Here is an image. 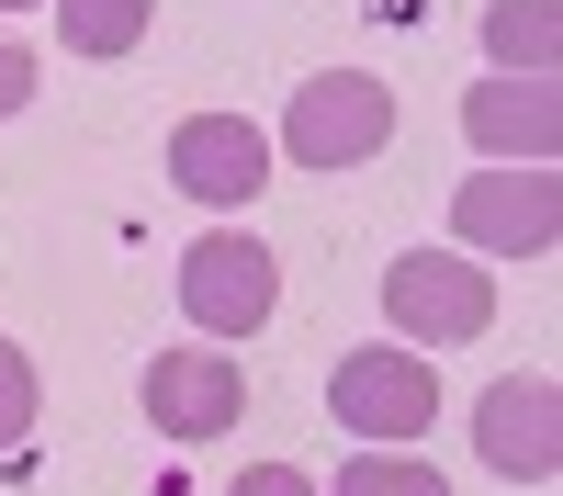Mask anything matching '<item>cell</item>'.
<instances>
[{"instance_id": "6da1fadb", "label": "cell", "mask_w": 563, "mask_h": 496, "mask_svg": "<svg viewBox=\"0 0 563 496\" xmlns=\"http://www.w3.org/2000/svg\"><path fill=\"white\" fill-rule=\"evenodd\" d=\"M384 135H395V90L372 79V68H327V79L294 90V113H282V158L361 169V158H384Z\"/></svg>"}, {"instance_id": "7a4b0ae2", "label": "cell", "mask_w": 563, "mask_h": 496, "mask_svg": "<svg viewBox=\"0 0 563 496\" xmlns=\"http://www.w3.org/2000/svg\"><path fill=\"white\" fill-rule=\"evenodd\" d=\"M327 406H339V429H361L372 451H395L440 418V373H429V350H406V339H372L350 350L339 373H327Z\"/></svg>"}, {"instance_id": "3957f363", "label": "cell", "mask_w": 563, "mask_h": 496, "mask_svg": "<svg viewBox=\"0 0 563 496\" xmlns=\"http://www.w3.org/2000/svg\"><path fill=\"white\" fill-rule=\"evenodd\" d=\"M282 305V260L260 238H238V225H214V238L180 249V316H192L203 339H260Z\"/></svg>"}, {"instance_id": "277c9868", "label": "cell", "mask_w": 563, "mask_h": 496, "mask_svg": "<svg viewBox=\"0 0 563 496\" xmlns=\"http://www.w3.org/2000/svg\"><path fill=\"white\" fill-rule=\"evenodd\" d=\"M384 316H395V339L451 350V339H485L496 328V283H485L474 249H406L384 271Z\"/></svg>"}, {"instance_id": "5b68a950", "label": "cell", "mask_w": 563, "mask_h": 496, "mask_svg": "<svg viewBox=\"0 0 563 496\" xmlns=\"http://www.w3.org/2000/svg\"><path fill=\"white\" fill-rule=\"evenodd\" d=\"M451 238L496 260H541L563 238V169H474L451 192Z\"/></svg>"}, {"instance_id": "8992f818", "label": "cell", "mask_w": 563, "mask_h": 496, "mask_svg": "<svg viewBox=\"0 0 563 496\" xmlns=\"http://www.w3.org/2000/svg\"><path fill=\"white\" fill-rule=\"evenodd\" d=\"M474 451H485L507 485H552V474H563V395H552L541 373L485 384V406H474Z\"/></svg>"}, {"instance_id": "52a82bcc", "label": "cell", "mask_w": 563, "mask_h": 496, "mask_svg": "<svg viewBox=\"0 0 563 496\" xmlns=\"http://www.w3.org/2000/svg\"><path fill=\"white\" fill-rule=\"evenodd\" d=\"M147 418H158L169 440H225V429L249 418V373H238L214 339L158 350V361H147Z\"/></svg>"}, {"instance_id": "ba28073f", "label": "cell", "mask_w": 563, "mask_h": 496, "mask_svg": "<svg viewBox=\"0 0 563 496\" xmlns=\"http://www.w3.org/2000/svg\"><path fill=\"white\" fill-rule=\"evenodd\" d=\"M462 135L496 169H552L563 158V90L552 79H474L462 90Z\"/></svg>"}, {"instance_id": "9c48e42d", "label": "cell", "mask_w": 563, "mask_h": 496, "mask_svg": "<svg viewBox=\"0 0 563 496\" xmlns=\"http://www.w3.org/2000/svg\"><path fill=\"white\" fill-rule=\"evenodd\" d=\"M282 158H271V135L249 124V113H192L169 135V180L192 203H260V180H271Z\"/></svg>"}, {"instance_id": "30bf717a", "label": "cell", "mask_w": 563, "mask_h": 496, "mask_svg": "<svg viewBox=\"0 0 563 496\" xmlns=\"http://www.w3.org/2000/svg\"><path fill=\"white\" fill-rule=\"evenodd\" d=\"M485 57H496L507 79H552L563 12H552V0H496V12H485Z\"/></svg>"}, {"instance_id": "8fae6325", "label": "cell", "mask_w": 563, "mask_h": 496, "mask_svg": "<svg viewBox=\"0 0 563 496\" xmlns=\"http://www.w3.org/2000/svg\"><path fill=\"white\" fill-rule=\"evenodd\" d=\"M147 12L158 0H57V34H68V57H135Z\"/></svg>"}, {"instance_id": "7c38bea8", "label": "cell", "mask_w": 563, "mask_h": 496, "mask_svg": "<svg viewBox=\"0 0 563 496\" xmlns=\"http://www.w3.org/2000/svg\"><path fill=\"white\" fill-rule=\"evenodd\" d=\"M339 496H451L440 463H406V451H361V463L339 474Z\"/></svg>"}, {"instance_id": "4fadbf2b", "label": "cell", "mask_w": 563, "mask_h": 496, "mask_svg": "<svg viewBox=\"0 0 563 496\" xmlns=\"http://www.w3.org/2000/svg\"><path fill=\"white\" fill-rule=\"evenodd\" d=\"M34 406H45V384H34V350H23V339H0V451H23Z\"/></svg>"}, {"instance_id": "5bb4252c", "label": "cell", "mask_w": 563, "mask_h": 496, "mask_svg": "<svg viewBox=\"0 0 563 496\" xmlns=\"http://www.w3.org/2000/svg\"><path fill=\"white\" fill-rule=\"evenodd\" d=\"M225 496H316V485H305L294 463H249V474H238V485H225Z\"/></svg>"}, {"instance_id": "9a60e30c", "label": "cell", "mask_w": 563, "mask_h": 496, "mask_svg": "<svg viewBox=\"0 0 563 496\" xmlns=\"http://www.w3.org/2000/svg\"><path fill=\"white\" fill-rule=\"evenodd\" d=\"M23 102H34V57L0 34V113H23Z\"/></svg>"}, {"instance_id": "2e32d148", "label": "cell", "mask_w": 563, "mask_h": 496, "mask_svg": "<svg viewBox=\"0 0 563 496\" xmlns=\"http://www.w3.org/2000/svg\"><path fill=\"white\" fill-rule=\"evenodd\" d=\"M0 12H34V0H0Z\"/></svg>"}]
</instances>
